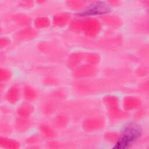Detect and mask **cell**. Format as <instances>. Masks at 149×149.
Segmentation results:
<instances>
[{
    "label": "cell",
    "mask_w": 149,
    "mask_h": 149,
    "mask_svg": "<svg viewBox=\"0 0 149 149\" xmlns=\"http://www.w3.org/2000/svg\"><path fill=\"white\" fill-rule=\"evenodd\" d=\"M34 122L31 117L25 118L16 116L12 125L13 130L19 134H24L29 132L34 126Z\"/></svg>",
    "instance_id": "obj_8"
},
{
    "label": "cell",
    "mask_w": 149,
    "mask_h": 149,
    "mask_svg": "<svg viewBox=\"0 0 149 149\" xmlns=\"http://www.w3.org/2000/svg\"><path fill=\"white\" fill-rule=\"evenodd\" d=\"M36 2L33 1H21L19 2V6L22 9H29L34 7Z\"/></svg>",
    "instance_id": "obj_34"
},
{
    "label": "cell",
    "mask_w": 149,
    "mask_h": 149,
    "mask_svg": "<svg viewBox=\"0 0 149 149\" xmlns=\"http://www.w3.org/2000/svg\"><path fill=\"white\" fill-rule=\"evenodd\" d=\"M33 19L30 15L24 13H17L12 16L13 22L21 28L31 26Z\"/></svg>",
    "instance_id": "obj_21"
},
{
    "label": "cell",
    "mask_w": 149,
    "mask_h": 149,
    "mask_svg": "<svg viewBox=\"0 0 149 149\" xmlns=\"http://www.w3.org/2000/svg\"><path fill=\"white\" fill-rule=\"evenodd\" d=\"M101 57L98 53L95 52H86L84 62L97 66L101 62Z\"/></svg>",
    "instance_id": "obj_25"
},
{
    "label": "cell",
    "mask_w": 149,
    "mask_h": 149,
    "mask_svg": "<svg viewBox=\"0 0 149 149\" xmlns=\"http://www.w3.org/2000/svg\"><path fill=\"white\" fill-rule=\"evenodd\" d=\"M22 98L24 101L33 103L36 101L39 96L37 90L30 84H24L22 87Z\"/></svg>",
    "instance_id": "obj_16"
},
{
    "label": "cell",
    "mask_w": 149,
    "mask_h": 149,
    "mask_svg": "<svg viewBox=\"0 0 149 149\" xmlns=\"http://www.w3.org/2000/svg\"><path fill=\"white\" fill-rule=\"evenodd\" d=\"M13 130V126L5 120H0V133L1 135L8 136Z\"/></svg>",
    "instance_id": "obj_29"
},
{
    "label": "cell",
    "mask_w": 149,
    "mask_h": 149,
    "mask_svg": "<svg viewBox=\"0 0 149 149\" xmlns=\"http://www.w3.org/2000/svg\"><path fill=\"white\" fill-rule=\"evenodd\" d=\"M38 133L42 137L46 140L56 139L57 137L56 130L53 126L47 122H41L38 125Z\"/></svg>",
    "instance_id": "obj_11"
},
{
    "label": "cell",
    "mask_w": 149,
    "mask_h": 149,
    "mask_svg": "<svg viewBox=\"0 0 149 149\" xmlns=\"http://www.w3.org/2000/svg\"><path fill=\"white\" fill-rule=\"evenodd\" d=\"M106 118L101 114L95 113L86 116L81 122V127L88 133H95L105 129Z\"/></svg>",
    "instance_id": "obj_2"
},
{
    "label": "cell",
    "mask_w": 149,
    "mask_h": 149,
    "mask_svg": "<svg viewBox=\"0 0 149 149\" xmlns=\"http://www.w3.org/2000/svg\"><path fill=\"white\" fill-rule=\"evenodd\" d=\"M98 73V66L86 62L83 63L72 70V76L77 80L91 79L97 76Z\"/></svg>",
    "instance_id": "obj_3"
},
{
    "label": "cell",
    "mask_w": 149,
    "mask_h": 149,
    "mask_svg": "<svg viewBox=\"0 0 149 149\" xmlns=\"http://www.w3.org/2000/svg\"><path fill=\"white\" fill-rule=\"evenodd\" d=\"M3 97L8 104L10 105L17 104L22 98V87L18 83L11 84L5 91Z\"/></svg>",
    "instance_id": "obj_7"
},
{
    "label": "cell",
    "mask_w": 149,
    "mask_h": 149,
    "mask_svg": "<svg viewBox=\"0 0 149 149\" xmlns=\"http://www.w3.org/2000/svg\"><path fill=\"white\" fill-rule=\"evenodd\" d=\"M13 77L12 71L6 68L0 67V82L6 83L9 81Z\"/></svg>",
    "instance_id": "obj_28"
},
{
    "label": "cell",
    "mask_w": 149,
    "mask_h": 149,
    "mask_svg": "<svg viewBox=\"0 0 149 149\" xmlns=\"http://www.w3.org/2000/svg\"><path fill=\"white\" fill-rule=\"evenodd\" d=\"M134 143L120 134L119 140L113 145L111 149H132Z\"/></svg>",
    "instance_id": "obj_26"
},
{
    "label": "cell",
    "mask_w": 149,
    "mask_h": 149,
    "mask_svg": "<svg viewBox=\"0 0 149 149\" xmlns=\"http://www.w3.org/2000/svg\"><path fill=\"white\" fill-rule=\"evenodd\" d=\"M110 7L107 2L95 1L89 2L83 12L80 13L79 16H94L100 15V16L109 13Z\"/></svg>",
    "instance_id": "obj_4"
},
{
    "label": "cell",
    "mask_w": 149,
    "mask_h": 149,
    "mask_svg": "<svg viewBox=\"0 0 149 149\" xmlns=\"http://www.w3.org/2000/svg\"><path fill=\"white\" fill-rule=\"evenodd\" d=\"M38 34V30L33 26H30L20 28L15 33L14 37L17 41L26 42L35 39Z\"/></svg>",
    "instance_id": "obj_9"
},
{
    "label": "cell",
    "mask_w": 149,
    "mask_h": 149,
    "mask_svg": "<svg viewBox=\"0 0 149 149\" xmlns=\"http://www.w3.org/2000/svg\"><path fill=\"white\" fill-rule=\"evenodd\" d=\"M119 133L121 136L134 143L141 139L143 135V129L136 122H131L124 126Z\"/></svg>",
    "instance_id": "obj_5"
},
{
    "label": "cell",
    "mask_w": 149,
    "mask_h": 149,
    "mask_svg": "<svg viewBox=\"0 0 149 149\" xmlns=\"http://www.w3.org/2000/svg\"><path fill=\"white\" fill-rule=\"evenodd\" d=\"M32 25L37 30H44L52 25L51 19L45 15L38 16L33 19Z\"/></svg>",
    "instance_id": "obj_20"
},
{
    "label": "cell",
    "mask_w": 149,
    "mask_h": 149,
    "mask_svg": "<svg viewBox=\"0 0 149 149\" xmlns=\"http://www.w3.org/2000/svg\"><path fill=\"white\" fill-rule=\"evenodd\" d=\"M120 106L123 110L130 113L143 106V101L136 95H126L120 99Z\"/></svg>",
    "instance_id": "obj_6"
},
{
    "label": "cell",
    "mask_w": 149,
    "mask_h": 149,
    "mask_svg": "<svg viewBox=\"0 0 149 149\" xmlns=\"http://www.w3.org/2000/svg\"><path fill=\"white\" fill-rule=\"evenodd\" d=\"M2 26H1V24L0 23V33L2 31Z\"/></svg>",
    "instance_id": "obj_40"
},
{
    "label": "cell",
    "mask_w": 149,
    "mask_h": 149,
    "mask_svg": "<svg viewBox=\"0 0 149 149\" xmlns=\"http://www.w3.org/2000/svg\"><path fill=\"white\" fill-rule=\"evenodd\" d=\"M56 102L51 98L44 101L40 106L41 112L45 116H54L56 113Z\"/></svg>",
    "instance_id": "obj_19"
},
{
    "label": "cell",
    "mask_w": 149,
    "mask_h": 149,
    "mask_svg": "<svg viewBox=\"0 0 149 149\" xmlns=\"http://www.w3.org/2000/svg\"><path fill=\"white\" fill-rule=\"evenodd\" d=\"M88 3L89 2L85 1L69 0L65 2V5L66 8L71 11L81 13L86 8Z\"/></svg>",
    "instance_id": "obj_22"
},
{
    "label": "cell",
    "mask_w": 149,
    "mask_h": 149,
    "mask_svg": "<svg viewBox=\"0 0 149 149\" xmlns=\"http://www.w3.org/2000/svg\"><path fill=\"white\" fill-rule=\"evenodd\" d=\"M70 123V118L68 114L64 112L56 113L52 116L51 124L56 129H63L66 128Z\"/></svg>",
    "instance_id": "obj_15"
},
{
    "label": "cell",
    "mask_w": 149,
    "mask_h": 149,
    "mask_svg": "<svg viewBox=\"0 0 149 149\" xmlns=\"http://www.w3.org/2000/svg\"><path fill=\"white\" fill-rule=\"evenodd\" d=\"M136 74L140 77H145L148 75V69L146 66H140L136 69Z\"/></svg>",
    "instance_id": "obj_36"
},
{
    "label": "cell",
    "mask_w": 149,
    "mask_h": 149,
    "mask_svg": "<svg viewBox=\"0 0 149 149\" xmlns=\"http://www.w3.org/2000/svg\"><path fill=\"white\" fill-rule=\"evenodd\" d=\"M4 88H5L4 83L0 82V100H1V99L2 95L3 94V90H4Z\"/></svg>",
    "instance_id": "obj_38"
},
{
    "label": "cell",
    "mask_w": 149,
    "mask_h": 149,
    "mask_svg": "<svg viewBox=\"0 0 149 149\" xmlns=\"http://www.w3.org/2000/svg\"><path fill=\"white\" fill-rule=\"evenodd\" d=\"M45 149H62V144L56 139L47 140L45 144Z\"/></svg>",
    "instance_id": "obj_32"
},
{
    "label": "cell",
    "mask_w": 149,
    "mask_h": 149,
    "mask_svg": "<svg viewBox=\"0 0 149 149\" xmlns=\"http://www.w3.org/2000/svg\"><path fill=\"white\" fill-rule=\"evenodd\" d=\"M66 97V94L65 91L61 89H56L53 91L51 94V99L55 101H61L65 99Z\"/></svg>",
    "instance_id": "obj_30"
},
{
    "label": "cell",
    "mask_w": 149,
    "mask_h": 149,
    "mask_svg": "<svg viewBox=\"0 0 149 149\" xmlns=\"http://www.w3.org/2000/svg\"><path fill=\"white\" fill-rule=\"evenodd\" d=\"M35 111V108L32 103L24 101L20 104L16 109V116L29 118L31 117Z\"/></svg>",
    "instance_id": "obj_17"
},
{
    "label": "cell",
    "mask_w": 149,
    "mask_h": 149,
    "mask_svg": "<svg viewBox=\"0 0 149 149\" xmlns=\"http://www.w3.org/2000/svg\"><path fill=\"white\" fill-rule=\"evenodd\" d=\"M79 33L90 38L98 37L102 31L103 24L101 20L94 16H80Z\"/></svg>",
    "instance_id": "obj_1"
},
{
    "label": "cell",
    "mask_w": 149,
    "mask_h": 149,
    "mask_svg": "<svg viewBox=\"0 0 149 149\" xmlns=\"http://www.w3.org/2000/svg\"><path fill=\"white\" fill-rule=\"evenodd\" d=\"M43 84L47 87H55L59 84V80L56 77L52 76H45L42 80Z\"/></svg>",
    "instance_id": "obj_31"
},
{
    "label": "cell",
    "mask_w": 149,
    "mask_h": 149,
    "mask_svg": "<svg viewBox=\"0 0 149 149\" xmlns=\"http://www.w3.org/2000/svg\"><path fill=\"white\" fill-rule=\"evenodd\" d=\"M102 24L105 25L108 28L112 30H117L122 27L123 25V20L119 16L107 13L105 15L100 16Z\"/></svg>",
    "instance_id": "obj_12"
},
{
    "label": "cell",
    "mask_w": 149,
    "mask_h": 149,
    "mask_svg": "<svg viewBox=\"0 0 149 149\" xmlns=\"http://www.w3.org/2000/svg\"><path fill=\"white\" fill-rule=\"evenodd\" d=\"M0 148L2 149H20V143L15 139L0 134Z\"/></svg>",
    "instance_id": "obj_18"
},
{
    "label": "cell",
    "mask_w": 149,
    "mask_h": 149,
    "mask_svg": "<svg viewBox=\"0 0 149 149\" xmlns=\"http://www.w3.org/2000/svg\"><path fill=\"white\" fill-rule=\"evenodd\" d=\"M72 19L69 12H61L56 13L51 18L52 25L56 27L63 28L68 26Z\"/></svg>",
    "instance_id": "obj_13"
},
{
    "label": "cell",
    "mask_w": 149,
    "mask_h": 149,
    "mask_svg": "<svg viewBox=\"0 0 149 149\" xmlns=\"http://www.w3.org/2000/svg\"><path fill=\"white\" fill-rule=\"evenodd\" d=\"M46 2V1H37L36 2V3H38V4H40V5H41V3L42 4H43V3H45Z\"/></svg>",
    "instance_id": "obj_39"
},
{
    "label": "cell",
    "mask_w": 149,
    "mask_h": 149,
    "mask_svg": "<svg viewBox=\"0 0 149 149\" xmlns=\"http://www.w3.org/2000/svg\"><path fill=\"white\" fill-rule=\"evenodd\" d=\"M24 149H42L40 145H29L26 146Z\"/></svg>",
    "instance_id": "obj_37"
},
{
    "label": "cell",
    "mask_w": 149,
    "mask_h": 149,
    "mask_svg": "<svg viewBox=\"0 0 149 149\" xmlns=\"http://www.w3.org/2000/svg\"><path fill=\"white\" fill-rule=\"evenodd\" d=\"M102 103L106 109L120 105V98L115 94H108L104 96Z\"/></svg>",
    "instance_id": "obj_23"
},
{
    "label": "cell",
    "mask_w": 149,
    "mask_h": 149,
    "mask_svg": "<svg viewBox=\"0 0 149 149\" xmlns=\"http://www.w3.org/2000/svg\"><path fill=\"white\" fill-rule=\"evenodd\" d=\"M11 40L6 36H0V49H3L9 47L11 44Z\"/></svg>",
    "instance_id": "obj_35"
},
{
    "label": "cell",
    "mask_w": 149,
    "mask_h": 149,
    "mask_svg": "<svg viewBox=\"0 0 149 149\" xmlns=\"http://www.w3.org/2000/svg\"><path fill=\"white\" fill-rule=\"evenodd\" d=\"M120 138V133L115 130L106 131L103 134V139L107 143L113 145Z\"/></svg>",
    "instance_id": "obj_24"
},
{
    "label": "cell",
    "mask_w": 149,
    "mask_h": 149,
    "mask_svg": "<svg viewBox=\"0 0 149 149\" xmlns=\"http://www.w3.org/2000/svg\"><path fill=\"white\" fill-rule=\"evenodd\" d=\"M86 52L73 51L68 56L66 60V65L70 70H73L80 65L84 62Z\"/></svg>",
    "instance_id": "obj_14"
},
{
    "label": "cell",
    "mask_w": 149,
    "mask_h": 149,
    "mask_svg": "<svg viewBox=\"0 0 149 149\" xmlns=\"http://www.w3.org/2000/svg\"><path fill=\"white\" fill-rule=\"evenodd\" d=\"M106 109L108 119L113 123H118L120 121L126 120L130 115V113L122 109L120 105Z\"/></svg>",
    "instance_id": "obj_10"
},
{
    "label": "cell",
    "mask_w": 149,
    "mask_h": 149,
    "mask_svg": "<svg viewBox=\"0 0 149 149\" xmlns=\"http://www.w3.org/2000/svg\"><path fill=\"white\" fill-rule=\"evenodd\" d=\"M42 139L39 133H36L26 137L24 139V143L26 144V146L40 145Z\"/></svg>",
    "instance_id": "obj_27"
},
{
    "label": "cell",
    "mask_w": 149,
    "mask_h": 149,
    "mask_svg": "<svg viewBox=\"0 0 149 149\" xmlns=\"http://www.w3.org/2000/svg\"><path fill=\"white\" fill-rule=\"evenodd\" d=\"M147 113V109L144 108V106L141 107L139 109H137L133 112V118L134 119V121H139L143 119Z\"/></svg>",
    "instance_id": "obj_33"
}]
</instances>
